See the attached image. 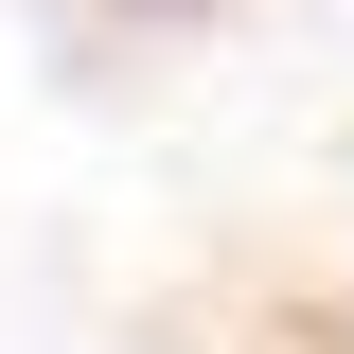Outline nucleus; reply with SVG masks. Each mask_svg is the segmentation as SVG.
<instances>
[{"label": "nucleus", "instance_id": "1", "mask_svg": "<svg viewBox=\"0 0 354 354\" xmlns=\"http://www.w3.org/2000/svg\"><path fill=\"white\" fill-rule=\"evenodd\" d=\"M0 354H354V0H0Z\"/></svg>", "mask_w": 354, "mask_h": 354}]
</instances>
